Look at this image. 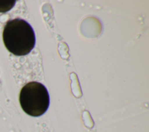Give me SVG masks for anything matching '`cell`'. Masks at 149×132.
I'll list each match as a JSON object with an SVG mask.
<instances>
[{"instance_id": "1", "label": "cell", "mask_w": 149, "mask_h": 132, "mask_svg": "<svg viewBox=\"0 0 149 132\" xmlns=\"http://www.w3.org/2000/svg\"><path fill=\"white\" fill-rule=\"evenodd\" d=\"M2 38L9 52L16 56L29 53L36 44V35L31 26L26 20L16 18L7 22Z\"/></svg>"}, {"instance_id": "2", "label": "cell", "mask_w": 149, "mask_h": 132, "mask_svg": "<svg viewBox=\"0 0 149 132\" xmlns=\"http://www.w3.org/2000/svg\"><path fill=\"white\" fill-rule=\"evenodd\" d=\"M19 102L26 113L38 117L45 113L49 107V93L42 84L37 81L29 82L20 90Z\"/></svg>"}, {"instance_id": "3", "label": "cell", "mask_w": 149, "mask_h": 132, "mask_svg": "<svg viewBox=\"0 0 149 132\" xmlns=\"http://www.w3.org/2000/svg\"><path fill=\"white\" fill-rule=\"evenodd\" d=\"M16 1L0 0V13H5L10 10L15 5Z\"/></svg>"}]
</instances>
